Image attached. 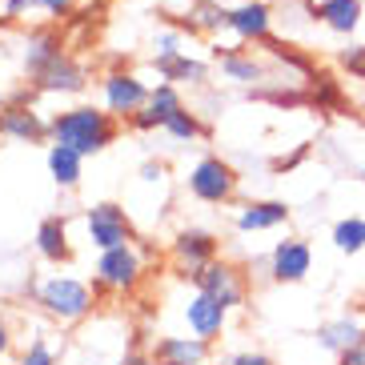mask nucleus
Masks as SVG:
<instances>
[{"label": "nucleus", "instance_id": "27", "mask_svg": "<svg viewBox=\"0 0 365 365\" xmlns=\"http://www.w3.org/2000/svg\"><path fill=\"white\" fill-rule=\"evenodd\" d=\"M181 105H185L181 85H173V81H157V85H153V93H149V108H157V113H161V120H169Z\"/></svg>", "mask_w": 365, "mask_h": 365}, {"label": "nucleus", "instance_id": "6", "mask_svg": "<svg viewBox=\"0 0 365 365\" xmlns=\"http://www.w3.org/2000/svg\"><path fill=\"white\" fill-rule=\"evenodd\" d=\"M189 193L201 205H225L237 193V169L221 157H197V165L189 169Z\"/></svg>", "mask_w": 365, "mask_h": 365}, {"label": "nucleus", "instance_id": "8", "mask_svg": "<svg viewBox=\"0 0 365 365\" xmlns=\"http://www.w3.org/2000/svg\"><path fill=\"white\" fill-rule=\"evenodd\" d=\"M313 273V249L305 237H285L269 253V277L277 285H297Z\"/></svg>", "mask_w": 365, "mask_h": 365}, {"label": "nucleus", "instance_id": "9", "mask_svg": "<svg viewBox=\"0 0 365 365\" xmlns=\"http://www.w3.org/2000/svg\"><path fill=\"white\" fill-rule=\"evenodd\" d=\"M149 354L157 365H209L213 341H205L197 333H189V337H181V333H161V337H153Z\"/></svg>", "mask_w": 365, "mask_h": 365}, {"label": "nucleus", "instance_id": "11", "mask_svg": "<svg viewBox=\"0 0 365 365\" xmlns=\"http://www.w3.org/2000/svg\"><path fill=\"white\" fill-rule=\"evenodd\" d=\"M173 249V261L181 265V273L189 277V273H197V269H205L209 261L217 257V249H221V241H217V233H209V229H177V237L169 241Z\"/></svg>", "mask_w": 365, "mask_h": 365}, {"label": "nucleus", "instance_id": "26", "mask_svg": "<svg viewBox=\"0 0 365 365\" xmlns=\"http://www.w3.org/2000/svg\"><path fill=\"white\" fill-rule=\"evenodd\" d=\"M161 133H169L173 140H181V145H185V140H197V137H205L209 129H205V120L197 117L193 108H189V105H181V108H177V113H173L169 120H165V129H161Z\"/></svg>", "mask_w": 365, "mask_h": 365}, {"label": "nucleus", "instance_id": "18", "mask_svg": "<svg viewBox=\"0 0 365 365\" xmlns=\"http://www.w3.org/2000/svg\"><path fill=\"white\" fill-rule=\"evenodd\" d=\"M36 253H41L48 265H68L73 261V241H68V221L65 217H44L36 225V237H33Z\"/></svg>", "mask_w": 365, "mask_h": 365}, {"label": "nucleus", "instance_id": "39", "mask_svg": "<svg viewBox=\"0 0 365 365\" xmlns=\"http://www.w3.org/2000/svg\"><path fill=\"white\" fill-rule=\"evenodd\" d=\"M0 365H4V361H0Z\"/></svg>", "mask_w": 365, "mask_h": 365}, {"label": "nucleus", "instance_id": "35", "mask_svg": "<svg viewBox=\"0 0 365 365\" xmlns=\"http://www.w3.org/2000/svg\"><path fill=\"white\" fill-rule=\"evenodd\" d=\"M9 354H12V329H9V322L0 317V361H9Z\"/></svg>", "mask_w": 365, "mask_h": 365}, {"label": "nucleus", "instance_id": "23", "mask_svg": "<svg viewBox=\"0 0 365 365\" xmlns=\"http://www.w3.org/2000/svg\"><path fill=\"white\" fill-rule=\"evenodd\" d=\"M189 16H193V29L201 36L229 33V9L221 0H189Z\"/></svg>", "mask_w": 365, "mask_h": 365}, {"label": "nucleus", "instance_id": "29", "mask_svg": "<svg viewBox=\"0 0 365 365\" xmlns=\"http://www.w3.org/2000/svg\"><path fill=\"white\" fill-rule=\"evenodd\" d=\"M305 101L317 108H333L337 101H341V88L333 85L329 76H309V93H305Z\"/></svg>", "mask_w": 365, "mask_h": 365}, {"label": "nucleus", "instance_id": "24", "mask_svg": "<svg viewBox=\"0 0 365 365\" xmlns=\"http://www.w3.org/2000/svg\"><path fill=\"white\" fill-rule=\"evenodd\" d=\"M329 241H333V249H337V253L357 257V253L365 249V217H341V221L333 225Z\"/></svg>", "mask_w": 365, "mask_h": 365}, {"label": "nucleus", "instance_id": "14", "mask_svg": "<svg viewBox=\"0 0 365 365\" xmlns=\"http://www.w3.org/2000/svg\"><path fill=\"white\" fill-rule=\"evenodd\" d=\"M181 317H185V325H189V333H197V337H205V341H217V337L225 333V325H229V309L221 305V301H213L209 293H201V289L185 301Z\"/></svg>", "mask_w": 365, "mask_h": 365}, {"label": "nucleus", "instance_id": "16", "mask_svg": "<svg viewBox=\"0 0 365 365\" xmlns=\"http://www.w3.org/2000/svg\"><path fill=\"white\" fill-rule=\"evenodd\" d=\"M61 53H68L61 29H53V24L33 29V33L24 36V73H29V81H33V76H41Z\"/></svg>", "mask_w": 365, "mask_h": 365}, {"label": "nucleus", "instance_id": "2", "mask_svg": "<svg viewBox=\"0 0 365 365\" xmlns=\"http://www.w3.org/2000/svg\"><path fill=\"white\" fill-rule=\"evenodd\" d=\"M33 301L41 305L44 317H53L61 325H76L97 309V285H88L73 273H53L33 289Z\"/></svg>", "mask_w": 365, "mask_h": 365}, {"label": "nucleus", "instance_id": "25", "mask_svg": "<svg viewBox=\"0 0 365 365\" xmlns=\"http://www.w3.org/2000/svg\"><path fill=\"white\" fill-rule=\"evenodd\" d=\"M33 9L65 21V16H73V0H4V21H21L24 12H33Z\"/></svg>", "mask_w": 365, "mask_h": 365}, {"label": "nucleus", "instance_id": "4", "mask_svg": "<svg viewBox=\"0 0 365 365\" xmlns=\"http://www.w3.org/2000/svg\"><path fill=\"white\" fill-rule=\"evenodd\" d=\"M81 225H85V241L97 249V253L101 249H117V245L137 241V229H133L125 205H117V201L88 205L85 213H81Z\"/></svg>", "mask_w": 365, "mask_h": 365}, {"label": "nucleus", "instance_id": "28", "mask_svg": "<svg viewBox=\"0 0 365 365\" xmlns=\"http://www.w3.org/2000/svg\"><path fill=\"white\" fill-rule=\"evenodd\" d=\"M16 365H61V357H56V349L48 345V337H44V333H36L33 341L21 349Z\"/></svg>", "mask_w": 365, "mask_h": 365}, {"label": "nucleus", "instance_id": "1", "mask_svg": "<svg viewBox=\"0 0 365 365\" xmlns=\"http://www.w3.org/2000/svg\"><path fill=\"white\" fill-rule=\"evenodd\" d=\"M117 137H120V117H113L108 108L97 105H73L48 117V140L68 145L85 157H101Z\"/></svg>", "mask_w": 365, "mask_h": 365}, {"label": "nucleus", "instance_id": "19", "mask_svg": "<svg viewBox=\"0 0 365 365\" xmlns=\"http://www.w3.org/2000/svg\"><path fill=\"white\" fill-rule=\"evenodd\" d=\"M153 68L161 81H173V85H189V88H205L209 85V65L197 61L189 53H177V56H153Z\"/></svg>", "mask_w": 365, "mask_h": 365}, {"label": "nucleus", "instance_id": "12", "mask_svg": "<svg viewBox=\"0 0 365 365\" xmlns=\"http://www.w3.org/2000/svg\"><path fill=\"white\" fill-rule=\"evenodd\" d=\"M36 93H56V97H76L88 88V68L73 53H61L41 76H33Z\"/></svg>", "mask_w": 365, "mask_h": 365}, {"label": "nucleus", "instance_id": "7", "mask_svg": "<svg viewBox=\"0 0 365 365\" xmlns=\"http://www.w3.org/2000/svg\"><path fill=\"white\" fill-rule=\"evenodd\" d=\"M149 93L153 88L145 85L137 73H129V68H108V73L101 76L105 108L113 113V117H120V120H129L133 113H140V108L149 105Z\"/></svg>", "mask_w": 365, "mask_h": 365}, {"label": "nucleus", "instance_id": "33", "mask_svg": "<svg viewBox=\"0 0 365 365\" xmlns=\"http://www.w3.org/2000/svg\"><path fill=\"white\" fill-rule=\"evenodd\" d=\"M137 177H140L145 185H161V181H165V165H161V161H145Z\"/></svg>", "mask_w": 365, "mask_h": 365}, {"label": "nucleus", "instance_id": "13", "mask_svg": "<svg viewBox=\"0 0 365 365\" xmlns=\"http://www.w3.org/2000/svg\"><path fill=\"white\" fill-rule=\"evenodd\" d=\"M0 137L21 140V145H44L48 140V120L29 101H9V108L0 113Z\"/></svg>", "mask_w": 365, "mask_h": 365}, {"label": "nucleus", "instance_id": "10", "mask_svg": "<svg viewBox=\"0 0 365 365\" xmlns=\"http://www.w3.org/2000/svg\"><path fill=\"white\" fill-rule=\"evenodd\" d=\"M229 33L241 44H265L273 36V4L269 0H241L229 9Z\"/></svg>", "mask_w": 365, "mask_h": 365}, {"label": "nucleus", "instance_id": "34", "mask_svg": "<svg viewBox=\"0 0 365 365\" xmlns=\"http://www.w3.org/2000/svg\"><path fill=\"white\" fill-rule=\"evenodd\" d=\"M337 365H365V341H357L345 354H337Z\"/></svg>", "mask_w": 365, "mask_h": 365}, {"label": "nucleus", "instance_id": "5", "mask_svg": "<svg viewBox=\"0 0 365 365\" xmlns=\"http://www.w3.org/2000/svg\"><path fill=\"white\" fill-rule=\"evenodd\" d=\"M189 281H193V289H201V293H209L213 301H221L229 313L245 309V301H249V277L233 265V261L213 257L205 269L189 273Z\"/></svg>", "mask_w": 365, "mask_h": 365}, {"label": "nucleus", "instance_id": "22", "mask_svg": "<svg viewBox=\"0 0 365 365\" xmlns=\"http://www.w3.org/2000/svg\"><path fill=\"white\" fill-rule=\"evenodd\" d=\"M365 341V325L357 317H337V322H325L317 325V345L329 349V354H345L349 345Z\"/></svg>", "mask_w": 365, "mask_h": 365}, {"label": "nucleus", "instance_id": "15", "mask_svg": "<svg viewBox=\"0 0 365 365\" xmlns=\"http://www.w3.org/2000/svg\"><path fill=\"white\" fill-rule=\"evenodd\" d=\"M213 56H217L221 76H225L229 85L249 88V85H261V81L269 76L265 61H261V56H253V53H245V48H221V44H213Z\"/></svg>", "mask_w": 365, "mask_h": 365}, {"label": "nucleus", "instance_id": "36", "mask_svg": "<svg viewBox=\"0 0 365 365\" xmlns=\"http://www.w3.org/2000/svg\"><path fill=\"white\" fill-rule=\"evenodd\" d=\"M117 365H157V361H153V354H140V349H129V354L120 357Z\"/></svg>", "mask_w": 365, "mask_h": 365}, {"label": "nucleus", "instance_id": "20", "mask_svg": "<svg viewBox=\"0 0 365 365\" xmlns=\"http://www.w3.org/2000/svg\"><path fill=\"white\" fill-rule=\"evenodd\" d=\"M289 221V205L285 201H249L237 213V233H265Z\"/></svg>", "mask_w": 365, "mask_h": 365}, {"label": "nucleus", "instance_id": "32", "mask_svg": "<svg viewBox=\"0 0 365 365\" xmlns=\"http://www.w3.org/2000/svg\"><path fill=\"white\" fill-rule=\"evenodd\" d=\"M217 365H277L269 354H257V349H241V354H229V357H221Z\"/></svg>", "mask_w": 365, "mask_h": 365}, {"label": "nucleus", "instance_id": "3", "mask_svg": "<svg viewBox=\"0 0 365 365\" xmlns=\"http://www.w3.org/2000/svg\"><path fill=\"white\" fill-rule=\"evenodd\" d=\"M140 281H145V257H140L137 241L97 253V265H93L97 293H133Z\"/></svg>", "mask_w": 365, "mask_h": 365}, {"label": "nucleus", "instance_id": "30", "mask_svg": "<svg viewBox=\"0 0 365 365\" xmlns=\"http://www.w3.org/2000/svg\"><path fill=\"white\" fill-rule=\"evenodd\" d=\"M337 65L354 81H365V44H345L341 53H337Z\"/></svg>", "mask_w": 365, "mask_h": 365}, {"label": "nucleus", "instance_id": "21", "mask_svg": "<svg viewBox=\"0 0 365 365\" xmlns=\"http://www.w3.org/2000/svg\"><path fill=\"white\" fill-rule=\"evenodd\" d=\"M48 177L56 181V189H76L85 177V153L48 140Z\"/></svg>", "mask_w": 365, "mask_h": 365}, {"label": "nucleus", "instance_id": "37", "mask_svg": "<svg viewBox=\"0 0 365 365\" xmlns=\"http://www.w3.org/2000/svg\"><path fill=\"white\" fill-rule=\"evenodd\" d=\"M4 108H9V93H4V88H0V113H4Z\"/></svg>", "mask_w": 365, "mask_h": 365}, {"label": "nucleus", "instance_id": "38", "mask_svg": "<svg viewBox=\"0 0 365 365\" xmlns=\"http://www.w3.org/2000/svg\"><path fill=\"white\" fill-rule=\"evenodd\" d=\"M361 181H365V169H361Z\"/></svg>", "mask_w": 365, "mask_h": 365}, {"label": "nucleus", "instance_id": "31", "mask_svg": "<svg viewBox=\"0 0 365 365\" xmlns=\"http://www.w3.org/2000/svg\"><path fill=\"white\" fill-rule=\"evenodd\" d=\"M177 53H185L181 48V29H161V33L153 36V56H177Z\"/></svg>", "mask_w": 365, "mask_h": 365}, {"label": "nucleus", "instance_id": "17", "mask_svg": "<svg viewBox=\"0 0 365 365\" xmlns=\"http://www.w3.org/2000/svg\"><path fill=\"white\" fill-rule=\"evenodd\" d=\"M361 12H365L361 0H313L309 4L313 21L322 24V29H329V33H337V36H354L357 24H361Z\"/></svg>", "mask_w": 365, "mask_h": 365}]
</instances>
